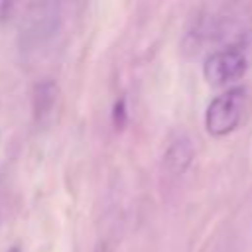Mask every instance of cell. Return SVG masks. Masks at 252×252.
<instances>
[{"instance_id":"6da1fadb","label":"cell","mask_w":252,"mask_h":252,"mask_svg":"<svg viewBox=\"0 0 252 252\" xmlns=\"http://www.w3.org/2000/svg\"><path fill=\"white\" fill-rule=\"evenodd\" d=\"M244 110V91L242 89H230L219 96H215L205 110V128L211 136H226L230 134Z\"/></svg>"},{"instance_id":"7a4b0ae2","label":"cell","mask_w":252,"mask_h":252,"mask_svg":"<svg viewBox=\"0 0 252 252\" xmlns=\"http://www.w3.org/2000/svg\"><path fill=\"white\" fill-rule=\"evenodd\" d=\"M248 69V57L242 47L230 45L213 51L203 63V77L213 87H226L244 77Z\"/></svg>"},{"instance_id":"3957f363","label":"cell","mask_w":252,"mask_h":252,"mask_svg":"<svg viewBox=\"0 0 252 252\" xmlns=\"http://www.w3.org/2000/svg\"><path fill=\"white\" fill-rule=\"evenodd\" d=\"M193 154H195V150H193L191 140L187 136H179L167 146V150L163 154V165L169 173L179 175L189 167Z\"/></svg>"},{"instance_id":"277c9868","label":"cell","mask_w":252,"mask_h":252,"mask_svg":"<svg viewBox=\"0 0 252 252\" xmlns=\"http://www.w3.org/2000/svg\"><path fill=\"white\" fill-rule=\"evenodd\" d=\"M57 102V85H53L51 81H43L39 85H35L33 89V112L37 120H43L45 116H49L55 108Z\"/></svg>"},{"instance_id":"5b68a950","label":"cell","mask_w":252,"mask_h":252,"mask_svg":"<svg viewBox=\"0 0 252 252\" xmlns=\"http://www.w3.org/2000/svg\"><path fill=\"white\" fill-rule=\"evenodd\" d=\"M8 252H20V250H18V248H10Z\"/></svg>"}]
</instances>
